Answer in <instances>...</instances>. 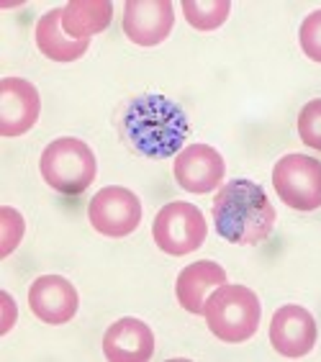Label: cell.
Instances as JSON below:
<instances>
[{"label":"cell","instance_id":"cell-7","mask_svg":"<svg viewBox=\"0 0 321 362\" xmlns=\"http://www.w3.org/2000/svg\"><path fill=\"white\" fill-rule=\"evenodd\" d=\"M88 221L98 234L108 239L129 237L141 223L139 195L121 185H108L98 190L88 203Z\"/></svg>","mask_w":321,"mask_h":362},{"label":"cell","instance_id":"cell-14","mask_svg":"<svg viewBox=\"0 0 321 362\" xmlns=\"http://www.w3.org/2000/svg\"><path fill=\"white\" fill-rule=\"evenodd\" d=\"M223 283H226V270L221 265L211 262V259H198V262L188 265L177 275L175 296H177V303L188 314L203 316V308H206L211 291H216Z\"/></svg>","mask_w":321,"mask_h":362},{"label":"cell","instance_id":"cell-6","mask_svg":"<svg viewBox=\"0 0 321 362\" xmlns=\"http://www.w3.org/2000/svg\"><path fill=\"white\" fill-rule=\"evenodd\" d=\"M272 188L288 209H321V162L308 154L280 157L272 168Z\"/></svg>","mask_w":321,"mask_h":362},{"label":"cell","instance_id":"cell-4","mask_svg":"<svg viewBox=\"0 0 321 362\" xmlns=\"http://www.w3.org/2000/svg\"><path fill=\"white\" fill-rule=\"evenodd\" d=\"M39 173L44 182L54 188L57 193L77 195L91 188L98 173L95 154L83 139L75 136H59L49 141L39 160Z\"/></svg>","mask_w":321,"mask_h":362},{"label":"cell","instance_id":"cell-12","mask_svg":"<svg viewBox=\"0 0 321 362\" xmlns=\"http://www.w3.org/2000/svg\"><path fill=\"white\" fill-rule=\"evenodd\" d=\"M175 26L170 0H129L124 6V34L136 47H157Z\"/></svg>","mask_w":321,"mask_h":362},{"label":"cell","instance_id":"cell-16","mask_svg":"<svg viewBox=\"0 0 321 362\" xmlns=\"http://www.w3.org/2000/svg\"><path fill=\"white\" fill-rule=\"evenodd\" d=\"M113 3L108 0H72L62 8V26L72 39L91 42V36L111 26Z\"/></svg>","mask_w":321,"mask_h":362},{"label":"cell","instance_id":"cell-15","mask_svg":"<svg viewBox=\"0 0 321 362\" xmlns=\"http://www.w3.org/2000/svg\"><path fill=\"white\" fill-rule=\"evenodd\" d=\"M36 47L52 62H75L88 52L91 42L72 39L62 26V8H54L36 21Z\"/></svg>","mask_w":321,"mask_h":362},{"label":"cell","instance_id":"cell-3","mask_svg":"<svg viewBox=\"0 0 321 362\" xmlns=\"http://www.w3.org/2000/svg\"><path fill=\"white\" fill-rule=\"evenodd\" d=\"M206 324H209L211 334L226 344H239L255 337L259 327V306L257 293L247 286H229L223 283L211 293L203 308Z\"/></svg>","mask_w":321,"mask_h":362},{"label":"cell","instance_id":"cell-5","mask_svg":"<svg viewBox=\"0 0 321 362\" xmlns=\"http://www.w3.org/2000/svg\"><path fill=\"white\" fill-rule=\"evenodd\" d=\"M206 234H209L206 216L198 206L185 201H173L162 206L152 223L154 244L173 257H182V255L201 250Z\"/></svg>","mask_w":321,"mask_h":362},{"label":"cell","instance_id":"cell-10","mask_svg":"<svg viewBox=\"0 0 321 362\" xmlns=\"http://www.w3.org/2000/svg\"><path fill=\"white\" fill-rule=\"evenodd\" d=\"M42 113V98L23 77H6L0 83V136H21L31 132Z\"/></svg>","mask_w":321,"mask_h":362},{"label":"cell","instance_id":"cell-2","mask_svg":"<svg viewBox=\"0 0 321 362\" xmlns=\"http://www.w3.org/2000/svg\"><path fill=\"white\" fill-rule=\"evenodd\" d=\"M211 218L226 242L255 247L272 234L278 214L257 182L231 180L214 198Z\"/></svg>","mask_w":321,"mask_h":362},{"label":"cell","instance_id":"cell-9","mask_svg":"<svg viewBox=\"0 0 321 362\" xmlns=\"http://www.w3.org/2000/svg\"><path fill=\"white\" fill-rule=\"evenodd\" d=\"M173 175L177 185L188 193H211L226 177V162L221 152L211 144H190L185 146L173 162Z\"/></svg>","mask_w":321,"mask_h":362},{"label":"cell","instance_id":"cell-17","mask_svg":"<svg viewBox=\"0 0 321 362\" xmlns=\"http://www.w3.org/2000/svg\"><path fill=\"white\" fill-rule=\"evenodd\" d=\"M185 21L198 31H216L231 13L229 0H182Z\"/></svg>","mask_w":321,"mask_h":362},{"label":"cell","instance_id":"cell-8","mask_svg":"<svg viewBox=\"0 0 321 362\" xmlns=\"http://www.w3.org/2000/svg\"><path fill=\"white\" fill-rule=\"evenodd\" d=\"M316 339H319V327L308 308L288 303L272 314L270 344L280 357L288 360L306 357L316 347Z\"/></svg>","mask_w":321,"mask_h":362},{"label":"cell","instance_id":"cell-13","mask_svg":"<svg viewBox=\"0 0 321 362\" xmlns=\"http://www.w3.org/2000/svg\"><path fill=\"white\" fill-rule=\"evenodd\" d=\"M103 355L111 362H147L154 355V334L141 319L113 321L103 334Z\"/></svg>","mask_w":321,"mask_h":362},{"label":"cell","instance_id":"cell-11","mask_svg":"<svg viewBox=\"0 0 321 362\" xmlns=\"http://www.w3.org/2000/svg\"><path fill=\"white\" fill-rule=\"evenodd\" d=\"M28 308L44 324L62 327L75 319L80 308V296L75 286L62 275H42L28 288Z\"/></svg>","mask_w":321,"mask_h":362},{"label":"cell","instance_id":"cell-20","mask_svg":"<svg viewBox=\"0 0 321 362\" xmlns=\"http://www.w3.org/2000/svg\"><path fill=\"white\" fill-rule=\"evenodd\" d=\"M298 42L303 54L311 59V62L321 64V11H314L303 18L298 28Z\"/></svg>","mask_w":321,"mask_h":362},{"label":"cell","instance_id":"cell-1","mask_svg":"<svg viewBox=\"0 0 321 362\" xmlns=\"http://www.w3.org/2000/svg\"><path fill=\"white\" fill-rule=\"evenodd\" d=\"M121 132L126 141L144 157L165 160L182 152L190 121L180 105L165 95H141L126 105Z\"/></svg>","mask_w":321,"mask_h":362},{"label":"cell","instance_id":"cell-18","mask_svg":"<svg viewBox=\"0 0 321 362\" xmlns=\"http://www.w3.org/2000/svg\"><path fill=\"white\" fill-rule=\"evenodd\" d=\"M298 136L300 141L316 152H321V98L308 100L298 113Z\"/></svg>","mask_w":321,"mask_h":362},{"label":"cell","instance_id":"cell-21","mask_svg":"<svg viewBox=\"0 0 321 362\" xmlns=\"http://www.w3.org/2000/svg\"><path fill=\"white\" fill-rule=\"evenodd\" d=\"M3 303H6V321H3L0 332H3V334H8V332H11V327H13V321H16V303H13V298H11L8 293H3Z\"/></svg>","mask_w":321,"mask_h":362},{"label":"cell","instance_id":"cell-19","mask_svg":"<svg viewBox=\"0 0 321 362\" xmlns=\"http://www.w3.org/2000/svg\"><path fill=\"white\" fill-rule=\"evenodd\" d=\"M23 231H26V221L16 209L3 206L0 209V234H3V247H0V257H8L11 252L21 244Z\"/></svg>","mask_w":321,"mask_h":362}]
</instances>
